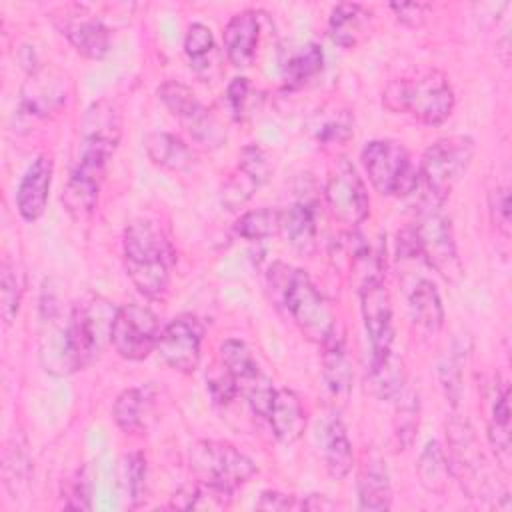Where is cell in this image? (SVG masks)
I'll return each mask as SVG.
<instances>
[{
  "instance_id": "obj_23",
  "label": "cell",
  "mask_w": 512,
  "mask_h": 512,
  "mask_svg": "<svg viewBox=\"0 0 512 512\" xmlns=\"http://www.w3.org/2000/svg\"><path fill=\"white\" fill-rule=\"evenodd\" d=\"M122 136V114L120 108L110 100H96L92 102L80 126V142L98 144L110 150H116Z\"/></svg>"
},
{
  "instance_id": "obj_36",
  "label": "cell",
  "mask_w": 512,
  "mask_h": 512,
  "mask_svg": "<svg viewBox=\"0 0 512 512\" xmlns=\"http://www.w3.org/2000/svg\"><path fill=\"white\" fill-rule=\"evenodd\" d=\"M230 500L232 492L198 480L196 484L180 488L172 496L170 506L184 510H222L230 506Z\"/></svg>"
},
{
  "instance_id": "obj_1",
  "label": "cell",
  "mask_w": 512,
  "mask_h": 512,
  "mask_svg": "<svg viewBox=\"0 0 512 512\" xmlns=\"http://www.w3.org/2000/svg\"><path fill=\"white\" fill-rule=\"evenodd\" d=\"M116 308L102 298L78 302L66 324L56 328L54 336L44 338L42 362L46 370L70 374L90 366L106 340H110Z\"/></svg>"
},
{
  "instance_id": "obj_24",
  "label": "cell",
  "mask_w": 512,
  "mask_h": 512,
  "mask_svg": "<svg viewBox=\"0 0 512 512\" xmlns=\"http://www.w3.org/2000/svg\"><path fill=\"white\" fill-rule=\"evenodd\" d=\"M258 38V14L254 10H242L234 14L224 28V50L230 64L236 68H246L256 56Z\"/></svg>"
},
{
  "instance_id": "obj_50",
  "label": "cell",
  "mask_w": 512,
  "mask_h": 512,
  "mask_svg": "<svg viewBox=\"0 0 512 512\" xmlns=\"http://www.w3.org/2000/svg\"><path fill=\"white\" fill-rule=\"evenodd\" d=\"M300 508H304V510H332V508H336V504L324 494H310L300 502Z\"/></svg>"
},
{
  "instance_id": "obj_31",
  "label": "cell",
  "mask_w": 512,
  "mask_h": 512,
  "mask_svg": "<svg viewBox=\"0 0 512 512\" xmlns=\"http://www.w3.org/2000/svg\"><path fill=\"white\" fill-rule=\"evenodd\" d=\"M408 308L414 324L428 332L436 334L444 326V306L442 298L432 280L420 278L410 286L408 292Z\"/></svg>"
},
{
  "instance_id": "obj_14",
  "label": "cell",
  "mask_w": 512,
  "mask_h": 512,
  "mask_svg": "<svg viewBox=\"0 0 512 512\" xmlns=\"http://www.w3.org/2000/svg\"><path fill=\"white\" fill-rule=\"evenodd\" d=\"M202 334L204 328L196 316H176L160 330L156 350L170 368L182 374H192L200 364Z\"/></svg>"
},
{
  "instance_id": "obj_47",
  "label": "cell",
  "mask_w": 512,
  "mask_h": 512,
  "mask_svg": "<svg viewBox=\"0 0 512 512\" xmlns=\"http://www.w3.org/2000/svg\"><path fill=\"white\" fill-rule=\"evenodd\" d=\"M208 390L212 394V400L220 406H228L236 396H238V390H236V384L232 380V376L222 368V374L214 376L208 380Z\"/></svg>"
},
{
  "instance_id": "obj_2",
  "label": "cell",
  "mask_w": 512,
  "mask_h": 512,
  "mask_svg": "<svg viewBox=\"0 0 512 512\" xmlns=\"http://www.w3.org/2000/svg\"><path fill=\"white\" fill-rule=\"evenodd\" d=\"M124 262L132 284L148 298L166 292L174 250L162 228L146 218H136L124 228Z\"/></svg>"
},
{
  "instance_id": "obj_4",
  "label": "cell",
  "mask_w": 512,
  "mask_h": 512,
  "mask_svg": "<svg viewBox=\"0 0 512 512\" xmlns=\"http://www.w3.org/2000/svg\"><path fill=\"white\" fill-rule=\"evenodd\" d=\"M382 102L390 112H404L428 126H438L452 114L456 100L448 76L432 68L410 78L392 80L382 94Z\"/></svg>"
},
{
  "instance_id": "obj_46",
  "label": "cell",
  "mask_w": 512,
  "mask_h": 512,
  "mask_svg": "<svg viewBox=\"0 0 512 512\" xmlns=\"http://www.w3.org/2000/svg\"><path fill=\"white\" fill-rule=\"evenodd\" d=\"M490 212L494 224L504 236L510 234V190L508 186H496L490 194Z\"/></svg>"
},
{
  "instance_id": "obj_13",
  "label": "cell",
  "mask_w": 512,
  "mask_h": 512,
  "mask_svg": "<svg viewBox=\"0 0 512 512\" xmlns=\"http://www.w3.org/2000/svg\"><path fill=\"white\" fill-rule=\"evenodd\" d=\"M324 198L330 214L342 224L356 226L368 216L370 200L362 178L354 164L346 158H338L328 172Z\"/></svg>"
},
{
  "instance_id": "obj_35",
  "label": "cell",
  "mask_w": 512,
  "mask_h": 512,
  "mask_svg": "<svg viewBox=\"0 0 512 512\" xmlns=\"http://www.w3.org/2000/svg\"><path fill=\"white\" fill-rule=\"evenodd\" d=\"M118 488L130 508L146 500V458L142 452L124 454L118 462Z\"/></svg>"
},
{
  "instance_id": "obj_32",
  "label": "cell",
  "mask_w": 512,
  "mask_h": 512,
  "mask_svg": "<svg viewBox=\"0 0 512 512\" xmlns=\"http://www.w3.org/2000/svg\"><path fill=\"white\" fill-rule=\"evenodd\" d=\"M144 150L148 158L170 172H184L192 166V150L174 134L150 132L144 136Z\"/></svg>"
},
{
  "instance_id": "obj_15",
  "label": "cell",
  "mask_w": 512,
  "mask_h": 512,
  "mask_svg": "<svg viewBox=\"0 0 512 512\" xmlns=\"http://www.w3.org/2000/svg\"><path fill=\"white\" fill-rule=\"evenodd\" d=\"M448 436V462L452 476L462 484V488L470 496L482 494V480H484V466L482 454L474 436V430L466 418L454 416L446 424Z\"/></svg>"
},
{
  "instance_id": "obj_6",
  "label": "cell",
  "mask_w": 512,
  "mask_h": 512,
  "mask_svg": "<svg viewBox=\"0 0 512 512\" xmlns=\"http://www.w3.org/2000/svg\"><path fill=\"white\" fill-rule=\"evenodd\" d=\"M362 164L372 186L386 196H408L418 184L408 150L396 140H370L362 148Z\"/></svg>"
},
{
  "instance_id": "obj_45",
  "label": "cell",
  "mask_w": 512,
  "mask_h": 512,
  "mask_svg": "<svg viewBox=\"0 0 512 512\" xmlns=\"http://www.w3.org/2000/svg\"><path fill=\"white\" fill-rule=\"evenodd\" d=\"M90 474L88 468H82L76 472V476L66 484L64 488V508L70 510H90Z\"/></svg>"
},
{
  "instance_id": "obj_19",
  "label": "cell",
  "mask_w": 512,
  "mask_h": 512,
  "mask_svg": "<svg viewBox=\"0 0 512 512\" xmlns=\"http://www.w3.org/2000/svg\"><path fill=\"white\" fill-rule=\"evenodd\" d=\"M60 30L84 58L102 60L110 50L108 28L100 18L84 12L82 8H74V12L64 10Z\"/></svg>"
},
{
  "instance_id": "obj_20",
  "label": "cell",
  "mask_w": 512,
  "mask_h": 512,
  "mask_svg": "<svg viewBox=\"0 0 512 512\" xmlns=\"http://www.w3.org/2000/svg\"><path fill=\"white\" fill-rule=\"evenodd\" d=\"M54 164L48 154H40L20 180L16 190V208L26 222L38 220L48 204Z\"/></svg>"
},
{
  "instance_id": "obj_38",
  "label": "cell",
  "mask_w": 512,
  "mask_h": 512,
  "mask_svg": "<svg viewBox=\"0 0 512 512\" xmlns=\"http://www.w3.org/2000/svg\"><path fill=\"white\" fill-rule=\"evenodd\" d=\"M184 52L190 60V68H194L198 76L202 78L210 76V68L214 66V52H216L212 30L202 22L190 24L184 38Z\"/></svg>"
},
{
  "instance_id": "obj_34",
  "label": "cell",
  "mask_w": 512,
  "mask_h": 512,
  "mask_svg": "<svg viewBox=\"0 0 512 512\" xmlns=\"http://www.w3.org/2000/svg\"><path fill=\"white\" fill-rule=\"evenodd\" d=\"M416 474L420 484L432 494H444L448 490L452 470L448 462V454L440 448L436 440L428 442L416 462Z\"/></svg>"
},
{
  "instance_id": "obj_21",
  "label": "cell",
  "mask_w": 512,
  "mask_h": 512,
  "mask_svg": "<svg viewBox=\"0 0 512 512\" xmlns=\"http://www.w3.org/2000/svg\"><path fill=\"white\" fill-rule=\"evenodd\" d=\"M406 372L402 356L394 348L370 350V364L366 368V388L380 400H396L404 392Z\"/></svg>"
},
{
  "instance_id": "obj_16",
  "label": "cell",
  "mask_w": 512,
  "mask_h": 512,
  "mask_svg": "<svg viewBox=\"0 0 512 512\" xmlns=\"http://www.w3.org/2000/svg\"><path fill=\"white\" fill-rule=\"evenodd\" d=\"M274 166L268 152L258 144H248L238 156V164L222 186V204L228 210L244 206L252 194L268 182Z\"/></svg>"
},
{
  "instance_id": "obj_37",
  "label": "cell",
  "mask_w": 512,
  "mask_h": 512,
  "mask_svg": "<svg viewBox=\"0 0 512 512\" xmlns=\"http://www.w3.org/2000/svg\"><path fill=\"white\" fill-rule=\"evenodd\" d=\"M322 64H324L322 46L316 42L304 44L282 64V78L286 88L304 86L322 70Z\"/></svg>"
},
{
  "instance_id": "obj_25",
  "label": "cell",
  "mask_w": 512,
  "mask_h": 512,
  "mask_svg": "<svg viewBox=\"0 0 512 512\" xmlns=\"http://www.w3.org/2000/svg\"><path fill=\"white\" fill-rule=\"evenodd\" d=\"M372 28V12L362 4L342 2L334 6L328 18V34L342 48L358 46Z\"/></svg>"
},
{
  "instance_id": "obj_12",
  "label": "cell",
  "mask_w": 512,
  "mask_h": 512,
  "mask_svg": "<svg viewBox=\"0 0 512 512\" xmlns=\"http://www.w3.org/2000/svg\"><path fill=\"white\" fill-rule=\"evenodd\" d=\"M160 322L156 314L136 302L116 308L110 344L126 360H144L158 342Z\"/></svg>"
},
{
  "instance_id": "obj_42",
  "label": "cell",
  "mask_w": 512,
  "mask_h": 512,
  "mask_svg": "<svg viewBox=\"0 0 512 512\" xmlns=\"http://www.w3.org/2000/svg\"><path fill=\"white\" fill-rule=\"evenodd\" d=\"M22 274L16 264L10 260L2 262L0 268V302H2V318L6 324H12L18 316L20 300H22Z\"/></svg>"
},
{
  "instance_id": "obj_10",
  "label": "cell",
  "mask_w": 512,
  "mask_h": 512,
  "mask_svg": "<svg viewBox=\"0 0 512 512\" xmlns=\"http://www.w3.org/2000/svg\"><path fill=\"white\" fill-rule=\"evenodd\" d=\"M112 150L96 144H84L80 142V152L76 158V164L70 172L66 190H64V204L68 212L82 220L88 218L98 202L100 186L104 182L108 160L112 158Z\"/></svg>"
},
{
  "instance_id": "obj_41",
  "label": "cell",
  "mask_w": 512,
  "mask_h": 512,
  "mask_svg": "<svg viewBox=\"0 0 512 512\" xmlns=\"http://www.w3.org/2000/svg\"><path fill=\"white\" fill-rule=\"evenodd\" d=\"M396 418H394V438L400 450L408 448L416 436L418 430V414H420V404H418V394L414 392H402L396 398Z\"/></svg>"
},
{
  "instance_id": "obj_40",
  "label": "cell",
  "mask_w": 512,
  "mask_h": 512,
  "mask_svg": "<svg viewBox=\"0 0 512 512\" xmlns=\"http://www.w3.org/2000/svg\"><path fill=\"white\" fill-rule=\"evenodd\" d=\"M280 218H282V210L278 208L264 206L258 210H250L238 218L236 234L250 242L266 240L280 232Z\"/></svg>"
},
{
  "instance_id": "obj_3",
  "label": "cell",
  "mask_w": 512,
  "mask_h": 512,
  "mask_svg": "<svg viewBox=\"0 0 512 512\" xmlns=\"http://www.w3.org/2000/svg\"><path fill=\"white\" fill-rule=\"evenodd\" d=\"M270 286L276 300L284 306L292 322L306 338L322 344L336 330L328 302L304 270L274 264L270 270Z\"/></svg>"
},
{
  "instance_id": "obj_28",
  "label": "cell",
  "mask_w": 512,
  "mask_h": 512,
  "mask_svg": "<svg viewBox=\"0 0 512 512\" xmlns=\"http://www.w3.org/2000/svg\"><path fill=\"white\" fill-rule=\"evenodd\" d=\"M322 346V376L334 396H346L352 388V362L348 358L344 338L338 328L320 344Z\"/></svg>"
},
{
  "instance_id": "obj_9",
  "label": "cell",
  "mask_w": 512,
  "mask_h": 512,
  "mask_svg": "<svg viewBox=\"0 0 512 512\" xmlns=\"http://www.w3.org/2000/svg\"><path fill=\"white\" fill-rule=\"evenodd\" d=\"M220 366L232 376L238 396H242L254 414L266 418L274 400L272 380L260 370L250 348L236 338H228L218 348Z\"/></svg>"
},
{
  "instance_id": "obj_22",
  "label": "cell",
  "mask_w": 512,
  "mask_h": 512,
  "mask_svg": "<svg viewBox=\"0 0 512 512\" xmlns=\"http://www.w3.org/2000/svg\"><path fill=\"white\" fill-rule=\"evenodd\" d=\"M156 396L158 392L152 384H140L120 392L112 406V416L118 428L130 434L144 430L154 418Z\"/></svg>"
},
{
  "instance_id": "obj_29",
  "label": "cell",
  "mask_w": 512,
  "mask_h": 512,
  "mask_svg": "<svg viewBox=\"0 0 512 512\" xmlns=\"http://www.w3.org/2000/svg\"><path fill=\"white\" fill-rule=\"evenodd\" d=\"M280 232L286 242L300 254H312L316 248V212L314 204L300 200L282 210Z\"/></svg>"
},
{
  "instance_id": "obj_27",
  "label": "cell",
  "mask_w": 512,
  "mask_h": 512,
  "mask_svg": "<svg viewBox=\"0 0 512 512\" xmlns=\"http://www.w3.org/2000/svg\"><path fill=\"white\" fill-rule=\"evenodd\" d=\"M358 506L362 510H388L392 506V484L386 462L372 454L364 460L358 476Z\"/></svg>"
},
{
  "instance_id": "obj_30",
  "label": "cell",
  "mask_w": 512,
  "mask_h": 512,
  "mask_svg": "<svg viewBox=\"0 0 512 512\" xmlns=\"http://www.w3.org/2000/svg\"><path fill=\"white\" fill-rule=\"evenodd\" d=\"M320 444H322V458L328 474L336 480H342L344 476H348L354 464V452H352V442L348 438V432L338 416H332L324 424Z\"/></svg>"
},
{
  "instance_id": "obj_44",
  "label": "cell",
  "mask_w": 512,
  "mask_h": 512,
  "mask_svg": "<svg viewBox=\"0 0 512 512\" xmlns=\"http://www.w3.org/2000/svg\"><path fill=\"white\" fill-rule=\"evenodd\" d=\"M226 102L236 120H244L250 114V108L254 102V90L248 78L244 76L232 78V82L226 88Z\"/></svg>"
},
{
  "instance_id": "obj_7",
  "label": "cell",
  "mask_w": 512,
  "mask_h": 512,
  "mask_svg": "<svg viewBox=\"0 0 512 512\" xmlns=\"http://www.w3.org/2000/svg\"><path fill=\"white\" fill-rule=\"evenodd\" d=\"M188 458L198 480L232 494L256 474L254 460L222 440H198L190 448Z\"/></svg>"
},
{
  "instance_id": "obj_33",
  "label": "cell",
  "mask_w": 512,
  "mask_h": 512,
  "mask_svg": "<svg viewBox=\"0 0 512 512\" xmlns=\"http://www.w3.org/2000/svg\"><path fill=\"white\" fill-rule=\"evenodd\" d=\"M488 440L502 466H508L510 458V390L508 384L496 386L490 400L488 416Z\"/></svg>"
},
{
  "instance_id": "obj_18",
  "label": "cell",
  "mask_w": 512,
  "mask_h": 512,
  "mask_svg": "<svg viewBox=\"0 0 512 512\" xmlns=\"http://www.w3.org/2000/svg\"><path fill=\"white\" fill-rule=\"evenodd\" d=\"M66 78L48 68H34L20 90V108L34 118H48L56 114L68 98Z\"/></svg>"
},
{
  "instance_id": "obj_39",
  "label": "cell",
  "mask_w": 512,
  "mask_h": 512,
  "mask_svg": "<svg viewBox=\"0 0 512 512\" xmlns=\"http://www.w3.org/2000/svg\"><path fill=\"white\" fill-rule=\"evenodd\" d=\"M352 114L346 108H334L322 112L312 124L314 136L322 146H340L352 138Z\"/></svg>"
},
{
  "instance_id": "obj_11",
  "label": "cell",
  "mask_w": 512,
  "mask_h": 512,
  "mask_svg": "<svg viewBox=\"0 0 512 512\" xmlns=\"http://www.w3.org/2000/svg\"><path fill=\"white\" fill-rule=\"evenodd\" d=\"M158 98L188 134L206 148H220L226 142V130L198 96L178 80H166L158 86Z\"/></svg>"
},
{
  "instance_id": "obj_26",
  "label": "cell",
  "mask_w": 512,
  "mask_h": 512,
  "mask_svg": "<svg viewBox=\"0 0 512 512\" xmlns=\"http://www.w3.org/2000/svg\"><path fill=\"white\" fill-rule=\"evenodd\" d=\"M266 418L276 440H280L282 444L296 442L306 428V412L302 408V402L298 394L288 388L276 390Z\"/></svg>"
},
{
  "instance_id": "obj_49",
  "label": "cell",
  "mask_w": 512,
  "mask_h": 512,
  "mask_svg": "<svg viewBox=\"0 0 512 512\" xmlns=\"http://www.w3.org/2000/svg\"><path fill=\"white\" fill-rule=\"evenodd\" d=\"M390 8L394 10V14L398 16V20H402L404 24L410 26H418L424 22V16L428 12L426 4L420 2H402V4H390Z\"/></svg>"
},
{
  "instance_id": "obj_48",
  "label": "cell",
  "mask_w": 512,
  "mask_h": 512,
  "mask_svg": "<svg viewBox=\"0 0 512 512\" xmlns=\"http://www.w3.org/2000/svg\"><path fill=\"white\" fill-rule=\"evenodd\" d=\"M256 508L258 510H292V508H300V502H296V498L290 494L264 490L256 502Z\"/></svg>"
},
{
  "instance_id": "obj_5",
  "label": "cell",
  "mask_w": 512,
  "mask_h": 512,
  "mask_svg": "<svg viewBox=\"0 0 512 512\" xmlns=\"http://www.w3.org/2000/svg\"><path fill=\"white\" fill-rule=\"evenodd\" d=\"M476 144L470 136L454 134L426 148L418 166V184L424 186L430 204L440 206L472 164Z\"/></svg>"
},
{
  "instance_id": "obj_17",
  "label": "cell",
  "mask_w": 512,
  "mask_h": 512,
  "mask_svg": "<svg viewBox=\"0 0 512 512\" xmlns=\"http://www.w3.org/2000/svg\"><path fill=\"white\" fill-rule=\"evenodd\" d=\"M360 310L364 328L370 338V350H384L392 346V300L382 276L366 278L360 288Z\"/></svg>"
},
{
  "instance_id": "obj_8",
  "label": "cell",
  "mask_w": 512,
  "mask_h": 512,
  "mask_svg": "<svg viewBox=\"0 0 512 512\" xmlns=\"http://www.w3.org/2000/svg\"><path fill=\"white\" fill-rule=\"evenodd\" d=\"M412 230L422 260L444 280L456 282L462 276V262L458 258L450 218L444 216L436 204L428 202V206L420 210Z\"/></svg>"
},
{
  "instance_id": "obj_43",
  "label": "cell",
  "mask_w": 512,
  "mask_h": 512,
  "mask_svg": "<svg viewBox=\"0 0 512 512\" xmlns=\"http://www.w3.org/2000/svg\"><path fill=\"white\" fill-rule=\"evenodd\" d=\"M462 350L450 352L440 364H438V378L440 386L444 390V396L448 402L456 408L462 396Z\"/></svg>"
}]
</instances>
